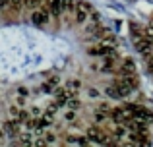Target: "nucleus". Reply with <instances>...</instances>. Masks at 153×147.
Returning <instances> with one entry per match:
<instances>
[{"mask_svg": "<svg viewBox=\"0 0 153 147\" xmlns=\"http://www.w3.org/2000/svg\"><path fill=\"white\" fill-rule=\"evenodd\" d=\"M89 14H91V6L85 2H79L78 0V6H76L74 10V19L76 23H85L87 19H89Z\"/></svg>", "mask_w": 153, "mask_h": 147, "instance_id": "f03ea898", "label": "nucleus"}, {"mask_svg": "<svg viewBox=\"0 0 153 147\" xmlns=\"http://www.w3.org/2000/svg\"><path fill=\"white\" fill-rule=\"evenodd\" d=\"M146 35L151 39V41H153V21L149 23V25H146Z\"/></svg>", "mask_w": 153, "mask_h": 147, "instance_id": "1a4fd4ad", "label": "nucleus"}, {"mask_svg": "<svg viewBox=\"0 0 153 147\" xmlns=\"http://www.w3.org/2000/svg\"><path fill=\"white\" fill-rule=\"evenodd\" d=\"M111 106L107 105V103H103V105H99L97 106V110H95V118H97V120H103L105 116H108V114H111Z\"/></svg>", "mask_w": 153, "mask_h": 147, "instance_id": "423d86ee", "label": "nucleus"}, {"mask_svg": "<svg viewBox=\"0 0 153 147\" xmlns=\"http://www.w3.org/2000/svg\"><path fill=\"white\" fill-rule=\"evenodd\" d=\"M107 95H111L112 99H120V97H122L116 85H108V87H107Z\"/></svg>", "mask_w": 153, "mask_h": 147, "instance_id": "6e6552de", "label": "nucleus"}, {"mask_svg": "<svg viewBox=\"0 0 153 147\" xmlns=\"http://www.w3.org/2000/svg\"><path fill=\"white\" fill-rule=\"evenodd\" d=\"M126 109L132 112V116L136 118V120H142V122H153V112L151 110H147V109H143V106H140V105H126Z\"/></svg>", "mask_w": 153, "mask_h": 147, "instance_id": "f257e3e1", "label": "nucleus"}, {"mask_svg": "<svg viewBox=\"0 0 153 147\" xmlns=\"http://www.w3.org/2000/svg\"><path fill=\"white\" fill-rule=\"evenodd\" d=\"M130 33H132V39H134V41H138V39H142V37H147L146 27H142L136 21H130Z\"/></svg>", "mask_w": 153, "mask_h": 147, "instance_id": "39448f33", "label": "nucleus"}, {"mask_svg": "<svg viewBox=\"0 0 153 147\" xmlns=\"http://www.w3.org/2000/svg\"><path fill=\"white\" fill-rule=\"evenodd\" d=\"M89 97H99V93H97V89H89Z\"/></svg>", "mask_w": 153, "mask_h": 147, "instance_id": "9d476101", "label": "nucleus"}, {"mask_svg": "<svg viewBox=\"0 0 153 147\" xmlns=\"http://www.w3.org/2000/svg\"><path fill=\"white\" fill-rule=\"evenodd\" d=\"M151 21H153V14H151Z\"/></svg>", "mask_w": 153, "mask_h": 147, "instance_id": "9b49d317", "label": "nucleus"}, {"mask_svg": "<svg viewBox=\"0 0 153 147\" xmlns=\"http://www.w3.org/2000/svg\"><path fill=\"white\" fill-rule=\"evenodd\" d=\"M128 72H136V64L132 58H124V62L120 64V74H128Z\"/></svg>", "mask_w": 153, "mask_h": 147, "instance_id": "0eeeda50", "label": "nucleus"}, {"mask_svg": "<svg viewBox=\"0 0 153 147\" xmlns=\"http://www.w3.org/2000/svg\"><path fill=\"white\" fill-rule=\"evenodd\" d=\"M120 78H122V81L126 83L128 87H130L132 91L136 89V87L140 85V78H138V74L136 72H128V74H120Z\"/></svg>", "mask_w": 153, "mask_h": 147, "instance_id": "20e7f679", "label": "nucleus"}, {"mask_svg": "<svg viewBox=\"0 0 153 147\" xmlns=\"http://www.w3.org/2000/svg\"><path fill=\"white\" fill-rule=\"evenodd\" d=\"M111 116H112V120H114L116 124H126L128 120L134 118V116H132V112L126 109V106H124V109H120V106H118V109H112L111 110Z\"/></svg>", "mask_w": 153, "mask_h": 147, "instance_id": "7ed1b4c3", "label": "nucleus"}]
</instances>
